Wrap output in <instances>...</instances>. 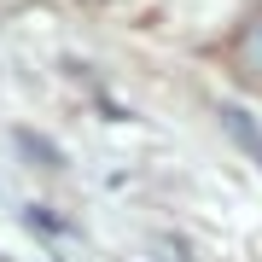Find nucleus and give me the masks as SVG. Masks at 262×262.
Listing matches in <instances>:
<instances>
[{
  "label": "nucleus",
  "instance_id": "obj_2",
  "mask_svg": "<svg viewBox=\"0 0 262 262\" xmlns=\"http://www.w3.org/2000/svg\"><path fill=\"white\" fill-rule=\"evenodd\" d=\"M239 64H245V70H251L256 82H262V12H256L251 24H245V41H239Z\"/></svg>",
  "mask_w": 262,
  "mask_h": 262
},
{
  "label": "nucleus",
  "instance_id": "obj_1",
  "mask_svg": "<svg viewBox=\"0 0 262 262\" xmlns=\"http://www.w3.org/2000/svg\"><path fill=\"white\" fill-rule=\"evenodd\" d=\"M222 122H227V128H233V140H239V146H251V158L262 163V134H256V122L245 117L239 105H222Z\"/></svg>",
  "mask_w": 262,
  "mask_h": 262
}]
</instances>
